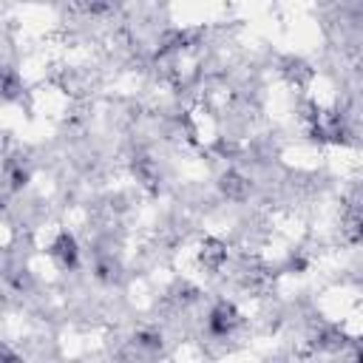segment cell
I'll return each instance as SVG.
<instances>
[{"label":"cell","mask_w":363,"mask_h":363,"mask_svg":"<svg viewBox=\"0 0 363 363\" xmlns=\"http://www.w3.org/2000/svg\"><path fill=\"white\" fill-rule=\"evenodd\" d=\"M85 14H108L113 6H116V0H74Z\"/></svg>","instance_id":"ba28073f"},{"label":"cell","mask_w":363,"mask_h":363,"mask_svg":"<svg viewBox=\"0 0 363 363\" xmlns=\"http://www.w3.org/2000/svg\"><path fill=\"white\" fill-rule=\"evenodd\" d=\"M48 252H51V258L57 261L60 269H74L79 264V247H77V238L68 230L57 233V238L51 241V250Z\"/></svg>","instance_id":"7a4b0ae2"},{"label":"cell","mask_w":363,"mask_h":363,"mask_svg":"<svg viewBox=\"0 0 363 363\" xmlns=\"http://www.w3.org/2000/svg\"><path fill=\"white\" fill-rule=\"evenodd\" d=\"M357 360H363V337H360V343H357Z\"/></svg>","instance_id":"4fadbf2b"},{"label":"cell","mask_w":363,"mask_h":363,"mask_svg":"<svg viewBox=\"0 0 363 363\" xmlns=\"http://www.w3.org/2000/svg\"><path fill=\"white\" fill-rule=\"evenodd\" d=\"M136 346H142V349H159L162 346V335H156V332H139L136 335Z\"/></svg>","instance_id":"8fae6325"},{"label":"cell","mask_w":363,"mask_h":363,"mask_svg":"<svg viewBox=\"0 0 363 363\" xmlns=\"http://www.w3.org/2000/svg\"><path fill=\"white\" fill-rule=\"evenodd\" d=\"M20 91H23L20 77L11 68H6V74H3V96L6 99H14V96H20Z\"/></svg>","instance_id":"9c48e42d"},{"label":"cell","mask_w":363,"mask_h":363,"mask_svg":"<svg viewBox=\"0 0 363 363\" xmlns=\"http://www.w3.org/2000/svg\"><path fill=\"white\" fill-rule=\"evenodd\" d=\"M343 235L352 244H363V207H352L343 218Z\"/></svg>","instance_id":"52a82bcc"},{"label":"cell","mask_w":363,"mask_h":363,"mask_svg":"<svg viewBox=\"0 0 363 363\" xmlns=\"http://www.w3.org/2000/svg\"><path fill=\"white\" fill-rule=\"evenodd\" d=\"M199 261H201V267L204 269H210V272H218L224 264H227V244L221 241V238H204L201 241V250H199Z\"/></svg>","instance_id":"277c9868"},{"label":"cell","mask_w":363,"mask_h":363,"mask_svg":"<svg viewBox=\"0 0 363 363\" xmlns=\"http://www.w3.org/2000/svg\"><path fill=\"white\" fill-rule=\"evenodd\" d=\"M133 176H136V182H139L142 187L159 190V167L153 164V159L136 156V159H133Z\"/></svg>","instance_id":"5b68a950"},{"label":"cell","mask_w":363,"mask_h":363,"mask_svg":"<svg viewBox=\"0 0 363 363\" xmlns=\"http://www.w3.org/2000/svg\"><path fill=\"white\" fill-rule=\"evenodd\" d=\"M218 193L227 201H247L250 193H252V182L238 170H224L218 176Z\"/></svg>","instance_id":"3957f363"},{"label":"cell","mask_w":363,"mask_h":363,"mask_svg":"<svg viewBox=\"0 0 363 363\" xmlns=\"http://www.w3.org/2000/svg\"><path fill=\"white\" fill-rule=\"evenodd\" d=\"M284 77H286L289 82H295V85H306V82L315 77V71H312L303 60L289 57V60H284Z\"/></svg>","instance_id":"8992f818"},{"label":"cell","mask_w":363,"mask_h":363,"mask_svg":"<svg viewBox=\"0 0 363 363\" xmlns=\"http://www.w3.org/2000/svg\"><path fill=\"white\" fill-rule=\"evenodd\" d=\"M238 323H241V315H238V309H235L233 303L218 301V303L210 309V318H207V329H210V335H216V337H227Z\"/></svg>","instance_id":"6da1fadb"},{"label":"cell","mask_w":363,"mask_h":363,"mask_svg":"<svg viewBox=\"0 0 363 363\" xmlns=\"http://www.w3.org/2000/svg\"><path fill=\"white\" fill-rule=\"evenodd\" d=\"M96 275H99L102 281H116V278H119V264H116L113 258H99V261H96Z\"/></svg>","instance_id":"30bf717a"},{"label":"cell","mask_w":363,"mask_h":363,"mask_svg":"<svg viewBox=\"0 0 363 363\" xmlns=\"http://www.w3.org/2000/svg\"><path fill=\"white\" fill-rule=\"evenodd\" d=\"M26 182H28V170H23V167H9V187H11V190H20Z\"/></svg>","instance_id":"7c38bea8"}]
</instances>
